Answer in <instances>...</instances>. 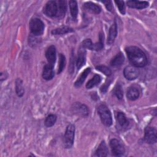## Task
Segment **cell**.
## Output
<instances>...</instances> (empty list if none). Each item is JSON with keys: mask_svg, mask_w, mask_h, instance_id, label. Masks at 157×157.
I'll list each match as a JSON object with an SVG mask.
<instances>
[{"mask_svg": "<svg viewBox=\"0 0 157 157\" xmlns=\"http://www.w3.org/2000/svg\"><path fill=\"white\" fill-rule=\"evenodd\" d=\"M96 69L99 71L100 72L104 73L105 75H107V76H110L112 74V71L111 70L107 67V66H96Z\"/></svg>", "mask_w": 157, "mask_h": 157, "instance_id": "30", "label": "cell"}, {"mask_svg": "<svg viewBox=\"0 0 157 157\" xmlns=\"http://www.w3.org/2000/svg\"><path fill=\"white\" fill-rule=\"evenodd\" d=\"M116 119L117 123L122 128H126L129 126V122L124 113L121 112H118L116 113Z\"/></svg>", "mask_w": 157, "mask_h": 157, "instance_id": "14", "label": "cell"}, {"mask_svg": "<svg viewBox=\"0 0 157 157\" xmlns=\"http://www.w3.org/2000/svg\"><path fill=\"white\" fill-rule=\"evenodd\" d=\"M124 61V57L121 52L117 53L111 60L110 64L112 66H120Z\"/></svg>", "mask_w": 157, "mask_h": 157, "instance_id": "21", "label": "cell"}, {"mask_svg": "<svg viewBox=\"0 0 157 157\" xmlns=\"http://www.w3.org/2000/svg\"><path fill=\"white\" fill-rule=\"evenodd\" d=\"M102 2L105 5L106 9L110 11V12H113V7L112 6V3L111 1H102Z\"/></svg>", "mask_w": 157, "mask_h": 157, "instance_id": "33", "label": "cell"}, {"mask_svg": "<svg viewBox=\"0 0 157 157\" xmlns=\"http://www.w3.org/2000/svg\"><path fill=\"white\" fill-rule=\"evenodd\" d=\"M90 71H91V68L90 67L86 68L83 71V72L81 74V75L79 76V77H78L77 80L75 81V82L74 83V86L76 88H78V87H80L82 85V84L84 82L86 77L88 76V75L89 74Z\"/></svg>", "mask_w": 157, "mask_h": 157, "instance_id": "19", "label": "cell"}, {"mask_svg": "<svg viewBox=\"0 0 157 157\" xmlns=\"http://www.w3.org/2000/svg\"><path fill=\"white\" fill-rule=\"evenodd\" d=\"M98 112L102 123L106 126H110L112 123V118L110 111L105 104H101L98 107Z\"/></svg>", "mask_w": 157, "mask_h": 157, "instance_id": "2", "label": "cell"}, {"mask_svg": "<svg viewBox=\"0 0 157 157\" xmlns=\"http://www.w3.org/2000/svg\"><path fill=\"white\" fill-rule=\"evenodd\" d=\"M43 12L48 17H56L58 13L57 2L55 1H48L44 8Z\"/></svg>", "mask_w": 157, "mask_h": 157, "instance_id": "6", "label": "cell"}, {"mask_svg": "<svg viewBox=\"0 0 157 157\" xmlns=\"http://www.w3.org/2000/svg\"><path fill=\"white\" fill-rule=\"evenodd\" d=\"M69 7L71 14L74 20H76L78 15V6L77 2L75 1H69Z\"/></svg>", "mask_w": 157, "mask_h": 157, "instance_id": "24", "label": "cell"}, {"mask_svg": "<svg viewBox=\"0 0 157 157\" xmlns=\"http://www.w3.org/2000/svg\"><path fill=\"white\" fill-rule=\"evenodd\" d=\"M15 90H16V93L19 97H21L24 94V88L23 86V83L22 80L18 78L15 80Z\"/></svg>", "mask_w": 157, "mask_h": 157, "instance_id": "25", "label": "cell"}, {"mask_svg": "<svg viewBox=\"0 0 157 157\" xmlns=\"http://www.w3.org/2000/svg\"><path fill=\"white\" fill-rule=\"evenodd\" d=\"M83 8L86 11L95 14H98L101 11V8L98 5L92 2H85L83 4Z\"/></svg>", "mask_w": 157, "mask_h": 157, "instance_id": "13", "label": "cell"}, {"mask_svg": "<svg viewBox=\"0 0 157 157\" xmlns=\"http://www.w3.org/2000/svg\"><path fill=\"white\" fill-rule=\"evenodd\" d=\"M123 74L124 77L129 80L136 79L139 74V71L136 67L133 66H128L124 69Z\"/></svg>", "mask_w": 157, "mask_h": 157, "instance_id": "9", "label": "cell"}, {"mask_svg": "<svg viewBox=\"0 0 157 157\" xmlns=\"http://www.w3.org/2000/svg\"><path fill=\"white\" fill-rule=\"evenodd\" d=\"M93 45L94 44H93L90 39H86L84 40L82 43V46L83 47H84L85 48H88L91 50H93Z\"/></svg>", "mask_w": 157, "mask_h": 157, "instance_id": "31", "label": "cell"}, {"mask_svg": "<svg viewBox=\"0 0 157 157\" xmlns=\"http://www.w3.org/2000/svg\"><path fill=\"white\" fill-rule=\"evenodd\" d=\"M86 61V50L81 46L78 50V56L76 61V66L78 69H80L85 63Z\"/></svg>", "mask_w": 157, "mask_h": 157, "instance_id": "10", "label": "cell"}, {"mask_svg": "<svg viewBox=\"0 0 157 157\" xmlns=\"http://www.w3.org/2000/svg\"><path fill=\"white\" fill-rule=\"evenodd\" d=\"M66 64V58L63 54L60 53L59 55V64H58V74H60L63 70L64 69Z\"/></svg>", "mask_w": 157, "mask_h": 157, "instance_id": "28", "label": "cell"}, {"mask_svg": "<svg viewBox=\"0 0 157 157\" xmlns=\"http://www.w3.org/2000/svg\"><path fill=\"white\" fill-rule=\"evenodd\" d=\"M114 93L118 99H121L123 98V91L122 90V87H121V85L117 84L116 85V86L115 87V90H114Z\"/></svg>", "mask_w": 157, "mask_h": 157, "instance_id": "29", "label": "cell"}, {"mask_svg": "<svg viewBox=\"0 0 157 157\" xmlns=\"http://www.w3.org/2000/svg\"><path fill=\"white\" fill-rule=\"evenodd\" d=\"M127 5L131 8H135L138 9H142L146 8L148 6V2L147 1H128L126 2Z\"/></svg>", "mask_w": 157, "mask_h": 157, "instance_id": "15", "label": "cell"}, {"mask_svg": "<svg viewBox=\"0 0 157 157\" xmlns=\"http://www.w3.org/2000/svg\"><path fill=\"white\" fill-rule=\"evenodd\" d=\"M110 147L113 156H122L124 153V148L123 144L117 139L110 140Z\"/></svg>", "mask_w": 157, "mask_h": 157, "instance_id": "5", "label": "cell"}, {"mask_svg": "<svg viewBox=\"0 0 157 157\" xmlns=\"http://www.w3.org/2000/svg\"><path fill=\"white\" fill-rule=\"evenodd\" d=\"M52 65L50 64H45L44 66L42 71V77L46 80H50L54 77V71Z\"/></svg>", "mask_w": 157, "mask_h": 157, "instance_id": "12", "label": "cell"}, {"mask_svg": "<svg viewBox=\"0 0 157 157\" xmlns=\"http://www.w3.org/2000/svg\"><path fill=\"white\" fill-rule=\"evenodd\" d=\"M115 2L117 4L120 13L121 14L124 15L125 13V5H124V1H115Z\"/></svg>", "mask_w": 157, "mask_h": 157, "instance_id": "32", "label": "cell"}, {"mask_svg": "<svg viewBox=\"0 0 157 157\" xmlns=\"http://www.w3.org/2000/svg\"><path fill=\"white\" fill-rule=\"evenodd\" d=\"M73 31H74L73 29L69 26H63V27L52 30V34L53 35H63V34H64L68 33H71Z\"/></svg>", "mask_w": 157, "mask_h": 157, "instance_id": "22", "label": "cell"}, {"mask_svg": "<svg viewBox=\"0 0 157 157\" xmlns=\"http://www.w3.org/2000/svg\"><path fill=\"white\" fill-rule=\"evenodd\" d=\"M126 52L131 64L136 67H142L147 63L145 53L139 47L129 46L126 48Z\"/></svg>", "mask_w": 157, "mask_h": 157, "instance_id": "1", "label": "cell"}, {"mask_svg": "<svg viewBox=\"0 0 157 157\" xmlns=\"http://www.w3.org/2000/svg\"><path fill=\"white\" fill-rule=\"evenodd\" d=\"M58 5V13L57 17H63L64 16V14L66 12L67 9V4L66 1L59 0L56 1Z\"/></svg>", "mask_w": 157, "mask_h": 157, "instance_id": "20", "label": "cell"}, {"mask_svg": "<svg viewBox=\"0 0 157 157\" xmlns=\"http://www.w3.org/2000/svg\"><path fill=\"white\" fill-rule=\"evenodd\" d=\"M117 35V26L116 23L112 24L109 29V35L107 37V44L110 45L113 43Z\"/></svg>", "mask_w": 157, "mask_h": 157, "instance_id": "16", "label": "cell"}, {"mask_svg": "<svg viewBox=\"0 0 157 157\" xmlns=\"http://www.w3.org/2000/svg\"><path fill=\"white\" fill-rule=\"evenodd\" d=\"M57 117L54 114H50L48 115L45 120V124L47 127H51L56 123Z\"/></svg>", "mask_w": 157, "mask_h": 157, "instance_id": "26", "label": "cell"}, {"mask_svg": "<svg viewBox=\"0 0 157 157\" xmlns=\"http://www.w3.org/2000/svg\"><path fill=\"white\" fill-rule=\"evenodd\" d=\"M104 47V35L102 33H100L99 34V42L94 44L93 50L99 51L102 49Z\"/></svg>", "mask_w": 157, "mask_h": 157, "instance_id": "27", "label": "cell"}, {"mask_svg": "<svg viewBox=\"0 0 157 157\" xmlns=\"http://www.w3.org/2000/svg\"><path fill=\"white\" fill-rule=\"evenodd\" d=\"M139 90L134 86H131L129 87L126 93V96L128 99L131 101H134L137 99L139 97Z\"/></svg>", "mask_w": 157, "mask_h": 157, "instance_id": "18", "label": "cell"}, {"mask_svg": "<svg viewBox=\"0 0 157 157\" xmlns=\"http://www.w3.org/2000/svg\"><path fill=\"white\" fill-rule=\"evenodd\" d=\"M101 81V77L99 75L96 74L94 75V76L90 79L86 84V88L87 89H90L93 87H94V86L98 85Z\"/></svg>", "mask_w": 157, "mask_h": 157, "instance_id": "23", "label": "cell"}, {"mask_svg": "<svg viewBox=\"0 0 157 157\" xmlns=\"http://www.w3.org/2000/svg\"><path fill=\"white\" fill-rule=\"evenodd\" d=\"M45 56L48 64L53 66L56 61V48L54 45H51L47 48Z\"/></svg>", "mask_w": 157, "mask_h": 157, "instance_id": "11", "label": "cell"}, {"mask_svg": "<svg viewBox=\"0 0 157 157\" xmlns=\"http://www.w3.org/2000/svg\"><path fill=\"white\" fill-rule=\"evenodd\" d=\"M108 148L105 144L104 140H102L101 144H99L98 148L95 151L94 156H100V157H104L107 156L108 154Z\"/></svg>", "mask_w": 157, "mask_h": 157, "instance_id": "17", "label": "cell"}, {"mask_svg": "<svg viewBox=\"0 0 157 157\" xmlns=\"http://www.w3.org/2000/svg\"><path fill=\"white\" fill-rule=\"evenodd\" d=\"M75 135V126L74 124H69L66 129L64 136V144L66 148H70L72 147Z\"/></svg>", "mask_w": 157, "mask_h": 157, "instance_id": "4", "label": "cell"}, {"mask_svg": "<svg viewBox=\"0 0 157 157\" xmlns=\"http://www.w3.org/2000/svg\"><path fill=\"white\" fill-rule=\"evenodd\" d=\"M110 81H109L108 80L106 81V82L105 83V84H104V85H102V87H101V92H102V93H105V92L106 91V90H107V88H108L109 85H110Z\"/></svg>", "mask_w": 157, "mask_h": 157, "instance_id": "34", "label": "cell"}, {"mask_svg": "<svg viewBox=\"0 0 157 157\" xmlns=\"http://www.w3.org/2000/svg\"><path fill=\"white\" fill-rule=\"evenodd\" d=\"M29 29L34 36H40L44 33V24L39 18H34L29 21Z\"/></svg>", "mask_w": 157, "mask_h": 157, "instance_id": "3", "label": "cell"}, {"mask_svg": "<svg viewBox=\"0 0 157 157\" xmlns=\"http://www.w3.org/2000/svg\"><path fill=\"white\" fill-rule=\"evenodd\" d=\"M71 110L73 113L78 116L85 117L88 115L87 106L80 102H74L71 107Z\"/></svg>", "mask_w": 157, "mask_h": 157, "instance_id": "7", "label": "cell"}, {"mask_svg": "<svg viewBox=\"0 0 157 157\" xmlns=\"http://www.w3.org/2000/svg\"><path fill=\"white\" fill-rule=\"evenodd\" d=\"M156 129L154 127L147 126L145 128L144 140L150 144L156 142Z\"/></svg>", "mask_w": 157, "mask_h": 157, "instance_id": "8", "label": "cell"}]
</instances>
